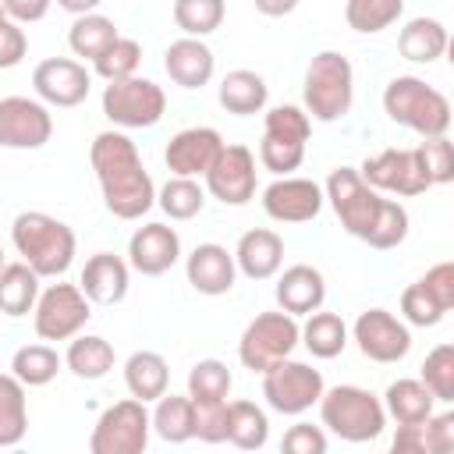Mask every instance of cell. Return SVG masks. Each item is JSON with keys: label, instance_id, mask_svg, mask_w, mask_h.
<instances>
[{"label": "cell", "instance_id": "1", "mask_svg": "<svg viewBox=\"0 0 454 454\" xmlns=\"http://www.w3.org/2000/svg\"><path fill=\"white\" fill-rule=\"evenodd\" d=\"M323 199L333 206L340 227L351 238L365 241L369 248L387 252V248H397L408 238V223H411L408 209L394 199H383L376 188H369L355 167L330 170Z\"/></svg>", "mask_w": 454, "mask_h": 454}, {"label": "cell", "instance_id": "2", "mask_svg": "<svg viewBox=\"0 0 454 454\" xmlns=\"http://www.w3.org/2000/svg\"><path fill=\"white\" fill-rule=\"evenodd\" d=\"M89 163L96 170L106 209L117 220H138L156 206V188L142 167L138 145L124 131H99L89 145Z\"/></svg>", "mask_w": 454, "mask_h": 454}, {"label": "cell", "instance_id": "3", "mask_svg": "<svg viewBox=\"0 0 454 454\" xmlns=\"http://www.w3.org/2000/svg\"><path fill=\"white\" fill-rule=\"evenodd\" d=\"M11 241H14L18 255L39 277H60V273H67V266L74 262V248H78L74 231L64 220L50 216V213H39V209H28V213H18L14 216Z\"/></svg>", "mask_w": 454, "mask_h": 454}, {"label": "cell", "instance_id": "4", "mask_svg": "<svg viewBox=\"0 0 454 454\" xmlns=\"http://www.w3.org/2000/svg\"><path fill=\"white\" fill-rule=\"evenodd\" d=\"M383 110L394 124L411 128L422 138L447 135V128H450V99L415 74H397L387 82Z\"/></svg>", "mask_w": 454, "mask_h": 454}, {"label": "cell", "instance_id": "5", "mask_svg": "<svg viewBox=\"0 0 454 454\" xmlns=\"http://www.w3.org/2000/svg\"><path fill=\"white\" fill-rule=\"evenodd\" d=\"M301 99H305V114L312 121L333 124L340 117H348L351 103H355V71L351 60L337 50H319L309 67H305V85H301Z\"/></svg>", "mask_w": 454, "mask_h": 454}, {"label": "cell", "instance_id": "6", "mask_svg": "<svg viewBox=\"0 0 454 454\" xmlns=\"http://www.w3.org/2000/svg\"><path fill=\"white\" fill-rule=\"evenodd\" d=\"M316 404H319L323 426L348 443H369L387 429L383 401L365 387H351V383L330 387Z\"/></svg>", "mask_w": 454, "mask_h": 454}, {"label": "cell", "instance_id": "7", "mask_svg": "<svg viewBox=\"0 0 454 454\" xmlns=\"http://www.w3.org/2000/svg\"><path fill=\"white\" fill-rule=\"evenodd\" d=\"M294 348H298V316H291L284 309L280 312H259L238 340V358L245 369L266 372L273 362L291 358Z\"/></svg>", "mask_w": 454, "mask_h": 454}, {"label": "cell", "instance_id": "8", "mask_svg": "<svg viewBox=\"0 0 454 454\" xmlns=\"http://www.w3.org/2000/svg\"><path fill=\"white\" fill-rule=\"evenodd\" d=\"M149 433H153V419L145 411V401L128 397L110 404L89 436V450L92 454H142L149 447Z\"/></svg>", "mask_w": 454, "mask_h": 454}, {"label": "cell", "instance_id": "9", "mask_svg": "<svg viewBox=\"0 0 454 454\" xmlns=\"http://www.w3.org/2000/svg\"><path fill=\"white\" fill-rule=\"evenodd\" d=\"M167 110V96L153 78H121L103 89V117L117 128H153Z\"/></svg>", "mask_w": 454, "mask_h": 454}, {"label": "cell", "instance_id": "10", "mask_svg": "<svg viewBox=\"0 0 454 454\" xmlns=\"http://www.w3.org/2000/svg\"><path fill=\"white\" fill-rule=\"evenodd\" d=\"M92 319V301L78 284H50L39 291L32 309V326L39 340H71Z\"/></svg>", "mask_w": 454, "mask_h": 454}, {"label": "cell", "instance_id": "11", "mask_svg": "<svg viewBox=\"0 0 454 454\" xmlns=\"http://www.w3.org/2000/svg\"><path fill=\"white\" fill-rule=\"evenodd\" d=\"M323 390H326L323 372L305 362H294V358H280L262 372V397L280 415L309 411L323 397Z\"/></svg>", "mask_w": 454, "mask_h": 454}, {"label": "cell", "instance_id": "12", "mask_svg": "<svg viewBox=\"0 0 454 454\" xmlns=\"http://www.w3.org/2000/svg\"><path fill=\"white\" fill-rule=\"evenodd\" d=\"M362 181L376 192H390V195H422L433 188L426 167H422V156L419 149H383L376 156H369L362 167H358Z\"/></svg>", "mask_w": 454, "mask_h": 454}, {"label": "cell", "instance_id": "13", "mask_svg": "<svg viewBox=\"0 0 454 454\" xmlns=\"http://www.w3.org/2000/svg\"><path fill=\"white\" fill-rule=\"evenodd\" d=\"M202 177L213 199H220L223 206H245L255 199V153L241 142H223Z\"/></svg>", "mask_w": 454, "mask_h": 454}, {"label": "cell", "instance_id": "14", "mask_svg": "<svg viewBox=\"0 0 454 454\" xmlns=\"http://www.w3.org/2000/svg\"><path fill=\"white\" fill-rule=\"evenodd\" d=\"M351 337H355L358 351H362L369 362H380V365L401 362V358L411 351V330H408V323L397 319V316L387 312V309H365V312L355 319Z\"/></svg>", "mask_w": 454, "mask_h": 454}, {"label": "cell", "instance_id": "15", "mask_svg": "<svg viewBox=\"0 0 454 454\" xmlns=\"http://www.w3.org/2000/svg\"><path fill=\"white\" fill-rule=\"evenodd\" d=\"M53 135V114L43 99L4 96L0 99V145L4 149H43Z\"/></svg>", "mask_w": 454, "mask_h": 454}, {"label": "cell", "instance_id": "16", "mask_svg": "<svg viewBox=\"0 0 454 454\" xmlns=\"http://www.w3.org/2000/svg\"><path fill=\"white\" fill-rule=\"evenodd\" d=\"M32 89L46 106H78L92 92V71L71 57H46L32 71Z\"/></svg>", "mask_w": 454, "mask_h": 454}, {"label": "cell", "instance_id": "17", "mask_svg": "<svg viewBox=\"0 0 454 454\" xmlns=\"http://www.w3.org/2000/svg\"><path fill=\"white\" fill-rule=\"evenodd\" d=\"M323 188L312 177H277L273 184L262 188V209L277 223H309L323 209Z\"/></svg>", "mask_w": 454, "mask_h": 454}, {"label": "cell", "instance_id": "18", "mask_svg": "<svg viewBox=\"0 0 454 454\" xmlns=\"http://www.w3.org/2000/svg\"><path fill=\"white\" fill-rule=\"evenodd\" d=\"M220 149H223V138L216 128H184L167 142L163 160L174 177H202Z\"/></svg>", "mask_w": 454, "mask_h": 454}, {"label": "cell", "instance_id": "19", "mask_svg": "<svg viewBox=\"0 0 454 454\" xmlns=\"http://www.w3.org/2000/svg\"><path fill=\"white\" fill-rule=\"evenodd\" d=\"M181 259V238L167 223H142L128 241V266L142 277H160Z\"/></svg>", "mask_w": 454, "mask_h": 454}, {"label": "cell", "instance_id": "20", "mask_svg": "<svg viewBox=\"0 0 454 454\" xmlns=\"http://www.w3.org/2000/svg\"><path fill=\"white\" fill-rule=\"evenodd\" d=\"M184 277L199 294H227L238 280V266H234V252H227L216 241H202L192 248L188 262H184Z\"/></svg>", "mask_w": 454, "mask_h": 454}, {"label": "cell", "instance_id": "21", "mask_svg": "<svg viewBox=\"0 0 454 454\" xmlns=\"http://www.w3.org/2000/svg\"><path fill=\"white\" fill-rule=\"evenodd\" d=\"M128 280H131V273H128V262L121 255L96 252V255L85 259V270H82L78 287L85 291V298L92 305H117L128 294Z\"/></svg>", "mask_w": 454, "mask_h": 454}, {"label": "cell", "instance_id": "22", "mask_svg": "<svg viewBox=\"0 0 454 454\" xmlns=\"http://www.w3.org/2000/svg\"><path fill=\"white\" fill-rule=\"evenodd\" d=\"M163 67H167V74H170L174 85H181V89H202V85L213 78L216 57H213V50H209L202 39L181 35V39H174V43L167 46Z\"/></svg>", "mask_w": 454, "mask_h": 454}, {"label": "cell", "instance_id": "23", "mask_svg": "<svg viewBox=\"0 0 454 454\" xmlns=\"http://www.w3.org/2000/svg\"><path fill=\"white\" fill-rule=\"evenodd\" d=\"M280 262H284V238L270 227H255V231H245L238 238V248H234V266L248 277V280H270L280 273Z\"/></svg>", "mask_w": 454, "mask_h": 454}, {"label": "cell", "instance_id": "24", "mask_svg": "<svg viewBox=\"0 0 454 454\" xmlns=\"http://www.w3.org/2000/svg\"><path fill=\"white\" fill-rule=\"evenodd\" d=\"M326 301V280L316 266L309 262H294L277 277V305L291 316H309L316 309H323Z\"/></svg>", "mask_w": 454, "mask_h": 454}, {"label": "cell", "instance_id": "25", "mask_svg": "<svg viewBox=\"0 0 454 454\" xmlns=\"http://www.w3.org/2000/svg\"><path fill=\"white\" fill-rule=\"evenodd\" d=\"M390 447L397 454H447L454 447V411H440L422 422L397 426Z\"/></svg>", "mask_w": 454, "mask_h": 454}, {"label": "cell", "instance_id": "26", "mask_svg": "<svg viewBox=\"0 0 454 454\" xmlns=\"http://www.w3.org/2000/svg\"><path fill=\"white\" fill-rule=\"evenodd\" d=\"M216 99H220V106H223L227 114L252 117V114H259V110L266 106L270 85H266L262 74H255V71H248V67H234V71L223 74V82H220V89H216Z\"/></svg>", "mask_w": 454, "mask_h": 454}, {"label": "cell", "instance_id": "27", "mask_svg": "<svg viewBox=\"0 0 454 454\" xmlns=\"http://www.w3.org/2000/svg\"><path fill=\"white\" fill-rule=\"evenodd\" d=\"M167 383H170V365L160 351H135L128 355L124 362V387L131 397L138 401H156L167 394Z\"/></svg>", "mask_w": 454, "mask_h": 454}, {"label": "cell", "instance_id": "28", "mask_svg": "<svg viewBox=\"0 0 454 454\" xmlns=\"http://www.w3.org/2000/svg\"><path fill=\"white\" fill-rule=\"evenodd\" d=\"M447 50V25L440 18H411L397 35V53L411 64H433Z\"/></svg>", "mask_w": 454, "mask_h": 454}, {"label": "cell", "instance_id": "29", "mask_svg": "<svg viewBox=\"0 0 454 454\" xmlns=\"http://www.w3.org/2000/svg\"><path fill=\"white\" fill-rule=\"evenodd\" d=\"M39 298V273L21 259V262H4L0 270V312L11 319H21L35 309Z\"/></svg>", "mask_w": 454, "mask_h": 454}, {"label": "cell", "instance_id": "30", "mask_svg": "<svg viewBox=\"0 0 454 454\" xmlns=\"http://www.w3.org/2000/svg\"><path fill=\"white\" fill-rule=\"evenodd\" d=\"M114 362H117L114 344L96 333H74L67 344V355H64V365L78 380H103L114 369Z\"/></svg>", "mask_w": 454, "mask_h": 454}, {"label": "cell", "instance_id": "31", "mask_svg": "<svg viewBox=\"0 0 454 454\" xmlns=\"http://www.w3.org/2000/svg\"><path fill=\"white\" fill-rule=\"evenodd\" d=\"M298 344L309 348V355L316 358H337L348 348V323L337 312H309L305 326H298Z\"/></svg>", "mask_w": 454, "mask_h": 454}, {"label": "cell", "instance_id": "32", "mask_svg": "<svg viewBox=\"0 0 454 454\" xmlns=\"http://www.w3.org/2000/svg\"><path fill=\"white\" fill-rule=\"evenodd\" d=\"M433 404L436 397L429 394V387L422 380H394L383 394V411L397 422V426H408V422H422L433 415Z\"/></svg>", "mask_w": 454, "mask_h": 454}, {"label": "cell", "instance_id": "33", "mask_svg": "<svg viewBox=\"0 0 454 454\" xmlns=\"http://www.w3.org/2000/svg\"><path fill=\"white\" fill-rule=\"evenodd\" d=\"M149 419H153V433L167 443H184L195 436V404L188 394L184 397H177V394L156 397V411Z\"/></svg>", "mask_w": 454, "mask_h": 454}, {"label": "cell", "instance_id": "34", "mask_svg": "<svg viewBox=\"0 0 454 454\" xmlns=\"http://www.w3.org/2000/svg\"><path fill=\"white\" fill-rule=\"evenodd\" d=\"M28 429L25 383L14 372H0V447H14Z\"/></svg>", "mask_w": 454, "mask_h": 454}, {"label": "cell", "instance_id": "35", "mask_svg": "<svg viewBox=\"0 0 454 454\" xmlns=\"http://www.w3.org/2000/svg\"><path fill=\"white\" fill-rule=\"evenodd\" d=\"M227 440L241 450H259L270 440V419L255 401H231L227 404Z\"/></svg>", "mask_w": 454, "mask_h": 454}, {"label": "cell", "instance_id": "36", "mask_svg": "<svg viewBox=\"0 0 454 454\" xmlns=\"http://www.w3.org/2000/svg\"><path fill=\"white\" fill-rule=\"evenodd\" d=\"M117 35H121V32H117L114 18L92 11V14H78V18H74V25H71V32H67V46L74 50V57L96 60Z\"/></svg>", "mask_w": 454, "mask_h": 454}, {"label": "cell", "instance_id": "37", "mask_svg": "<svg viewBox=\"0 0 454 454\" xmlns=\"http://www.w3.org/2000/svg\"><path fill=\"white\" fill-rule=\"evenodd\" d=\"M401 14H404V0H348L344 4L348 28H355L362 35H376V32L390 28Z\"/></svg>", "mask_w": 454, "mask_h": 454}, {"label": "cell", "instance_id": "38", "mask_svg": "<svg viewBox=\"0 0 454 454\" xmlns=\"http://www.w3.org/2000/svg\"><path fill=\"white\" fill-rule=\"evenodd\" d=\"M11 372H14L25 387H46V383L60 372V355H57L50 344H25V348L14 351Z\"/></svg>", "mask_w": 454, "mask_h": 454}, {"label": "cell", "instance_id": "39", "mask_svg": "<svg viewBox=\"0 0 454 454\" xmlns=\"http://www.w3.org/2000/svg\"><path fill=\"white\" fill-rule=\"evenodd\" d=\"M156 202H160V209H163L170 220H192V216L202 213L206 192H202V184H199L195 177H174V174H170V181L160 188Z\"/></svg>", "mask_w": 454, "mask_h": 454}, {"label": "cell", "instance_id": "40", "mask_svg": "<svg viewBox=\"0 0 454 454\" xmlns=\"http://www.w3.org/2000/svg\"><path fill=\"white\" fill-rule=\"evenodd\" d=\"M223 14H227L223 0H174V25L195 39L216 32L223 25Z\"/></svg>", "mask_w": 454, "mask_h": 454}, {"label": "cell", "instance_id": "41", "mask_svg": "<svg viewBox=\"0 0 454 454\" xmlns=\"http://www.w3.org/2000/svg\"><path fill=\"white\" fill-rule=\"evenodd\" d=\"M142 64V43L138 39H128V35H117L96 60H92V71L103 78V82H121V78H131Z\"/></svg>", "mask_w": 454, "mask_h": 454}, {"label": "cell", "instance_id": "42", "mask_svg": "<svg viewBox=\"0 0 454 454\" xmlns=\"http://www.w3.org/2000/svg\"><path fill=\"white\" fill-rule=\"evenodd\" d=\"M231 383H234V376L220 358H199L188 372V397L192 401H227Z\"/></svg>", "mask_w": 454, "mask_h": 454}, {"label": "cell", "instance_id": "43", "mask_svg": "<svg viewBox=\"0 0 454 454\" xmlns=\"http://www.w3.org/2000/svg\"><path fill=\"white\" fill-rule=\"evenodd\" d=\"M309 131H312V117L294 106V103H284V106H273L262 121V135L273 138V142H291V145H305L309 142Z\"/></svg>", "mask_w": 454, "mask_h": 454}, {"label": "cell", "instance_id": "44", "mask_svg": "<svg viewBox=\"0 0 454 454\" xmlns=\"http://www.w3.org/2000/svg\"><path fill=\"white\" fill-rule=\"evenodd\" d=\"M419 380L429 387V394H433L436 401L450 404V401H454V344H436V348L426 355Z\"/></svg>", "mask_w": 454, "mask_h": 454}, {"label": "cell", "instance_id": "45", "mask_svg": "<svg viewBox=\"0 0 454 454\" xmlns=\"http://www.w3.org/2000/svg\"><path fill=\"white\" fill-rule=\"evenodd\" d=\"M401 316H404V323H411V326H436V323L447 316V309L422 287V280H415L411 287L401 291Z\"/></svg>", "mask_w": 454, "mask_h": 454}, {"label": "cell", "instance_id": "46", "mask_svg": "<svg viewBox=\"0 0 454 454\" xmlns=\"http://www.w3.org/2000/svg\"><path fill=\"white\" fill-rule=\"evenodd\" d=\"M419 156H422V167L429 174L433 184H447L454 181V145L447 135H436V138H422V145H415Z\"/></svg>", "mask_w": 454, "mask_h": 454}, {"label": "cell", "instance_id": "47", "mask_svg": "<svg viewBox=\"0 0 454 454\" xmlns=\"http://www.w3.org/2000/svg\"><path fill=\"white\" fill-rule=\"evenodd\" d=\"M195 404V436L206 443L227 440V401H192Z\"/></svg>", "mask_w": 454, "mask_h": 454}, {"label": "cell", "instance_id": "48", "mask_svg": "<svg viewBox=\"0 0 454 454\" xmlns=\"http://www.w3.org/2000/svg\"><path fill=\"white\" fill-rule=\"evenodd\" d=\"M280 447L287 454H323L326 450V433L319 426H312V422H298V426H291L284 433Z\"/></svg>", "mask_w": 454, "mask_h": 454}, {"label": "cell", "instance_id": "49", "mask_svg": "<svg viewBox=\"0 0 454 454\" xmlns=\"http://www.w3.org/2000/svg\"><path fill=\"white\" fill-rule=\"evenodd\" d=\"M25 53H28V35H25V28L18 21L7 18L0 25V71L18 67L25 60Z\"/></svg>", "mask_w": 454, "mask_h": 454}, {"label": "cell", "instance_id": "50", "mask_svg": "<svg viewBox=\"0 0 454 454\" xmlns=\"http://www.w3.org/2000/svg\"><path fill=\"white\" fill-rule=\"evenodd\" d=\"M422 287L450 312L454 309V262H436L433 270H426V277H419Z\"/></svg>", "mask_w": 454, "mask_h": 454}, {"label": "cell", "instance_id": "51", "mask_svg": "<svg viewBox=\"0 0 454 454\" xmlns=\"http://www.w3.org/2000/svg\"><path fill=\"white\" fill-rule=\"evenodd\" d=\"M7 18L18 21V25H32V21H43L50 14V4L53 0H0Z\"/></svg>", "mask_w": 454, "mask_h": 454}, {"label": "cell", "instance_id": "52", "mask_svg": "<svg viewBox=\"0 0 454 454\" xmlns=\"http://www.w3.org/2000/svg\"><path fill=\"white\" fill-rule=\"evenodd\" d=\"M252 4H255V11L266 14V18H284V14H291V11L298 7V0H252Z\"/></svg>", "mask_w": 454, "mask_h": 454}, {"label": "cell", "instance_id": "53", "mask_svg": "<svg viewBox=\"0 0 454 454\" xmlns=\"http://www.w3.org/2000/svg\"><path fill=\"white\" fill-rule=\"evenodd\" d=\"M99 4H103V0H57V7L67 11V14H74V18H78V14H92Z\"/></svg>", "mask_w": 454, "mask_h": 454}, {"label": "cell", "instance_id": "54", "mask_svg": "<svg viewBox=\"0 0 454 454\" xmlns=\"http://www.w3.org/2000/svg\"><path fill=\"white\" fill-rule=\"evenodd\" d=\"M4 21H7V11H4V4H0V25H4Z\"/></svg>", "mask_w": 454, "mask_h": 454}, {"label": "cell", "instance_id": "55", "mask_svg": "<svg viewBox=\"0 0 454 454\" xmlns=\"http://www.w3.org/2000/svg\"><path fill=\"white\" fill-rule=\"evenodd\" d=\"M0 270H4V248H0Z\"/></svg>", "mask_w": 454, "mask_h": 454}]
</instances>
